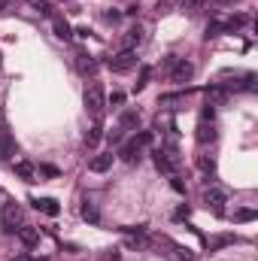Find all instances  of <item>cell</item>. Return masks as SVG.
I'll list each match as a JSON object with an SVG mask.
<instances>
[{"label":"cell","mask_w":258,"mask_h":261,"mask_svg":"<svg viewBox=\"0 0 258 261\" xmlns=\"http://www.w3.org/2000/svg\"><path fill=\"white\" fill-rule=\"evenodd\" d=\"M207 100H210V107L222 103L225 100V88H207Z\"/></svg>","instance_id":"obj_18"},{"label":"cell","mask_w":258,"mask_h":261,"mask_svg":"<svg viewBox=\"0 0 258 261\" xmlns=\"http://www.w3.org/2000/svg\"><path fill=\"white\" fill-rule=\"evenodd\" d=\"M197 167H200L203 173H213V170H216V161H213V158H203V155H200V158H197Z\"/></svg>","instance_id":"obj_20"},{"label":"cell","mask_w":258,"mask_h":261,"mask_svg":"<svg viewBox=\"0 0 258 261\" xmlns=\"http://www.w3.org/2000/svg\"><path fill=\"white\" fill-rule=\"evenodd\" d=\"M31 6H34L40 15H52V6H49L46 0H31Z\"/></svg>","instance_id":"obj_21"},{"label":"cell","mask_w":258,"mask_h":261,"mask_svg":"<svg viewBox=\"0 0 258 261\" xmlns=\"http://www.w3.org/2000/svg\"><path fill=\"white\" fill-rule=\"evenodd\" d=\"M6 3H9V0H0V9H3V6H6Z\"/></svg>","instance_id":"obj_30"},{"label":"cell","mask_w":258,"mask_h":261,"mask_svg":"<svg viewBox=\"0 0 258 261\" xmlns=\"http://www.w3.org/2000/svg\"><path fill=\"white\" fill-rule=\"evenodd\" d=\"M176 255H179L183 261H194V255L189 252V249H183V246H176Z\"/></svg>","instance_id":"obj_26"},{"label":"cell","mask_w":258,"mask_h":261,"mask_svg":"<svg viewBox=\"0 0 258 261\" xmlns=\"http://www.w3.org/2000/svg\"><path fill=\"white\" fill-rule=\"evenodd\" d=\"M255 216H258L255 210H249V206H243V210H237V213H234V222H252Z\"/></svg>","instance_id":"obj_19"},{"label":"cell","mask_w":258,"mask_h":261,"mask_svg":"<svg viewBox=\"0 0 258 261\" xmlns=\"http://www.w3.org/2000/svg\"><path fill=\"white\" fill-rule=\"evenodd\" d=\"M40 173H43V176H58V167H52V164H43V167H40Z\"/></svg>","instance_id":"obj_25"},{"label":"cell","mask_w":258,"mask_h":261,"mask_svg":"<svg viewBox=\"0 0 258 261\" xmlns=\"http://www.w3.org/2000/svg\"><path fill=\"white\" fill-rule=\"evenodd\" d=\"M82 219H85V222H91V225H97V222H100V213L94 210V203H88V200L82 203Z\"/></svg>","instance_id":"obj_17"},{"label":"cell","mask_w":258,"mask_h":261,"mask_svg":"<svg viewBox=\"0 0 258 261\" xmlns=\"http://www.w3.org/2000/svg\"><path fill=\"white\" fill-rule=\"evenodd\" d=\"M149 76H152V70H149V67H140V79H137V91H140V88H146V82H149Z\"/></svg>","instance_id":"obj_22"},{"label":"cell","mask_w":258,"mask_h":261,"mask_svg":"<svg viewBox=\"0 0 258 261\" xmlns=\"http://www.w3.org/2000/svg\"><path fill=\"white\" fill-rule=\"evenodd\" d=\"M203 203H207L213 213L222 216V213H225V192H222V189H207V192H203Z\"/></svg>","instance_id":"obj_6"},{"label":"cell","mask_w":258,"mask_h":261,"mask_svg":"<svg viewBox=\"0 0 258 261\" xmlns=\"http://www.w3.org/2000/svg\"><path fill=\"white\" fill-rule=\"evenodd\" d=\"M170 186H173V192H179V195H186V186H183V179H179L176 173L170 176Z\"/></svg>","instance_id":"obj_23"},{"label":"cell","mask_w":258,"mask_h":261,"mask_svg":"<svg viewBox=\"0 0 258 261\" xmlns=\"http://www.w3.org/2000/svg\"><path fill=\"white\" fill-rule=\"evenodd\" d=\"M0 225H3V231L6 234H15L18 231V225H21V210L18 206H3V216H0Z\"/></svg>","instance_id":"obj_5"},{"label":"cell","mask_w":258,"mask_h":261,"mask_svg":"<svg viewBox=\"0 0 258 261\" xmlns=\"http://www.w3.org/2000/svg\"><path fill=\"white\" fill-rule=\"evenodd\" d=\"M122 134H125V130H122V128H116L113 134H110V143H122Z\"/></svg>","instance_id":"obj_28"},{"label":"cell","mask_w":258,"mask_h":261,"mask_svg":"<svg viewBox=\"0 0 258 261\" xmlns=\"http://www.w3.org/2000/svg\"><path fill=\"white\" fill-rule=\"evenodd\" d=\"M137 125H140V116H137L134 110H125V113H122V119H119V128L131 130V128H137Z\"/></svg>","instance_id":"obj_16"},{"label":"cell","mask_w":258,"mask_h":261,"mask_svg":"<svg viewBox=\"0 0 258 261\" xmlns=\"http://www.w3.org/2000/svg\"><path fill=\"white\" fill-rule=\"evenodd\" d=\"M107 67H110L113 73H128V70H134V67H137V55L125 49V52H119L116 58H110V61H107Z\"/></svg>","instance_id":"obj_4"},{"label":"cell","mask_w":258,"mask_h":261,"mask_svg":"<svg viewBox=\"0 0 258 261\" xmlns=\"http://www.w3.org/2000/svg\"><path fill=\"white\" fill-rule=\"evenodd\" d=\"M194 137H197V143H213V140H216V125H213V119H200L197 128H194Z\"/></svg>","instance_id":"obj_7"},{"label":"cell","mask_w":258,"mask_h":261,"mask_svg":"<svg viewBox=\"0 0 258 261\" xmlns=\"http://www.w3.org/2000/svg\"><path fill=\"white\" fill-rule=\"evenodd\" d=\"M12 261H34V258H31V255H15Z\"/></svg>","instance_id":"obj_29"},{"label":"cell","mask_w":258,"mask_h":261,"mask_svg":"<svg viewBox=\"0 0 258 261\" xmlns=\"http://www.w3.org/2000/svg\"><path fill=\"white\" fill-rule=\"evenodd\" d=\"M31 203H34V210H40L46 216H58L61 213V206H58L55 197H31Z\"/></svg>","instance_id":"obj_9"},{"label":"cell","mask_w":258,"mask_h":261,"mask_svg":"<svg viewBox=\"0 0 258 261\" xmlns=\"http://www.w3.org/2000/svg\"><path fill=\"white\" fill-rule=\"evenodd\" d=\"M12 170H15V176H18V179H24V182H34V176H37V170H34V164H31V161H15V164H12Z\"/></svg>","instance_id":"obj_11"},{"label":"cell","mask_w":258,"mask_h":261,"mask_svg":"<svg viewBox=\"0 0 258 261\" xmlns=\"http://www.w3.org/2000/svg\"><path fill=\"white\" fill-rule=\"evenodd\" d=\"M104 107H107V91H104L100 82H91V85L85 88V110H88L94 119H100Z\"/></svg>","instance_id":"obj_2"},{"label":"cell","mask_w":258,"mask_h":261,"mask_svg":"<svg viewBox=\"0 0 258 261\" xmlns=\"http://www.w3.org/2000/svg\"><path fill=\"white\" fill-rule=\"evenodd\" d=\"M110 103H113V107H122V103H125V94H122V91H116V94L110 97Z\"/></svg>","instance_id":"obj_27"},{"label":"cell","mask_w":258,"mask_h":261,"mask_svg":"<svg viewBox=\"0 0 258 261\" xmlns=\"http://www.w3.org/2000/svg\"><path fill=\"white\" fill-rule=\"evenodd\" d=\"M167 70H170V82H176V85H186L194 76V64L186 58H167Z\"/></svg>","instance_id":"obj_3"},{"label":"cell","mask_w":258,"mask_h":261,"mask_svg":"<svg viewBox=\"0 0 258 261\" xmlns=\"http://www.w3.org/2000/svg\"><path fill=\"white\" fill-rule=\"evenodd\" d=\"M149 143H152V130H140L134 140H128V143L119 149V158H122V161H128V164L140 161V152H143Z\"/></svg>","instance_id":"obj_1"},{"label":"cell","mask_w":258,"mask_h":261,"mask_svg":"<svg viewBox=\"0 0 258 261\" xmlns=\"http://www.w3.org/2000/svg\"><path fill=\"white\" fill-rule=\"evenodd\" d=\"M179 3V9H197L200 6V0H176Z\"/></svg>","instance_id":"obj_24"},{"label":"cell","mask_w":258,"mask_h":261,"mask_svg":"<svg viewBox=\"0 0 258 261\" xmlns=\"http://www.w3.org/2000/svg\"><path fill=\"white\" fill-rule=\"evenodd\" d=\"M15 155V140L9 130H0V161H9Z\"/></svg>","instance_id":"obj_10"},{"label":"cell","mask_w":258,"mask_h":261,"mask_svg":"<svg viewBox=\"0 0 258 261\" xmlns=\"http://www.w3.org/2000/svg\"><path fill=\"white\" fill-rule=\"evenodd\" d=\"M100 137H104V125H100V119H97L91 128L85 130V143H88V146H97V143H100Z\"/></svg>","instance_id":"obj_14"},{"label":"cell","mask_w":258,"mask_h":261,"mask_svg":"<svg viewBox=\"0 0 258 261\" xmlns=\"http://www.w3.org/2000/svg\"><path fill=\"white\" fill-rule=\"evenodd\" d=\"M140 43H143V28L137 24V28H131L128 34H125V49H128V52H134Z\"/></svg>","instance_id":"obj_13"},{"label":"cell","mask_w":258,"mask_h":261,"mask_svg":"<svg viewBox=\"0 0 258 261\" xmlns=\"http://www.w3.org/2000/svg\"><path fill=\"white\" fill-rule=\"evenodd\" d=\"M0 125H3V119H0Z\"/></svg>","instance_id":"obj_31"},{"label":"cell","mask_w":258,"mask_h":261,"mask_svg":"<svg viewBox=\"0 0 258 261\" xmlns=\"http://www.w3.org/2000/svg\"><path fill=\"white\" fill-rule=\"evenodd\" d=\"M113 158H116L113 152H104V155H94V158L88 161V170H91V173H107V170L113 167Z\"/></svg>","instance_id":"obj_8"},{"label":"cell","mask_w":258,"mask_h":261,"mask_svg":"<svg viewBox=\"0 0 258 261\" xmlns=\"http://www.w3.org/2000/svg\"><path fill=\"white\" fill-rule=\"evenodd\" d=\"M52 31H55V37H58V40H70V37H73L70 24H67L61 15H55V18H52Z\"/></svg>","instance_id":"obj_12"},{"label":"cell","mask_w":258,"mask_h":261,"mask_svg":"<svg viewBox=\"0 0 258 261\" xmlns=\"http://www.w3.org/2000/svg\"><path fill=\"white\" fill-rule=\"evenodd\" d=\"M15 234L21 237L24 246H37V243H40V231H34V228H18Z\"/></svg>","instance_id":"obj_15"}]
</instances>
